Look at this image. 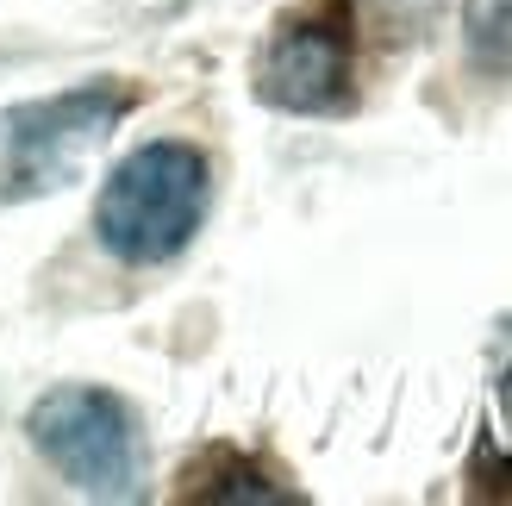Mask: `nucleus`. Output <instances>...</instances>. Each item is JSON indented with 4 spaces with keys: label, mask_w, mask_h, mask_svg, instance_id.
<instances>
[{
    "label": "nucleus",
    "mask_w": 512,
    "mask_h": 506,
    "mask_svg": "<svg viewBox=\"0 0 512 506\" xmlns=\"http://www.w3.org/2000/svg\"><path fill=\"white\" fill-rule=\"evenodd\" d=\"M213 207V169L194 144L182 138H157L138 144L113 163V175L100 182L94 200V238L107 257L150 269L169 263L194 244V232L207 225Z\"/></svg>",
    "instance_id": "1"
},
{
    "label": "nucleus",
    "mask_w": 512,
    "mask_h": 506,
    "mask_svg": "<svg viewBox=\"0 0 512 506\" xmlns=\"http://www.w3.org/2000/svg\"><path fill=\"white\" fill-rule=\"evenodd\" d=\"M25 438L69 488L100 500H132L144 482V432L138 413L113 388L63 382L25 413Z\"/></svg>",
    "instance_id": "2"
},
{
    "label": "nucleus",
    "mask_w": 512,
    "mask_h": 506,
    "mask_svg": "<svg viewBox=\"0 0 512 506\" xmlns=\"http://www.w3.org/2000/svg\"><path fill=\"white\" fill-rule=\"evenodd\" d=\"M125 107H132V94L113 82H88L69 94L7 107L0 113V200L50 194V188L75 182V169L125 119Z\"/></svg>",
    "instance_id": "3"
},
{
    "label": "nucleus",
    "mask_w": 512,
    "mask_h": 506,
    "mask_svg": "<svg viewBox=\"0 0 512 506\" xmlns=\"http://www.w3.org/2000/svg\"><path fill=\"white\" fill-rule=\"evenodd\" d=\"M350 88V19L344 13H300L275 32L256 69V94L281 113H331Z\"/></svg>",
    "instance_id": "4"
},
{
    "label": "nucleus",
    "mask_w": 512,
    "mask_h": 506,
    "mask_svg": "<svg viewBox=\"0 0 512 506\" xmlns=\"http://www.w3.org/2000/svg\"><path fill=\"white\" fill-rule=\"evenodd\" d=\"M469 63L488 75H512V0H463Z\"/></svg>",
    "instance_id": "5"
},
{
    "label": "nucleus",
    "mask_w": 512,
    "mask_h": 506,
    "mask_svg": "<svg viewBox=\"0 0 512 506\" xmlns=\"http://www.w3.org/2000/svg\"><path fill=\"white\" fill-rule=\"evenodd\" d=\"M506 432H512V388H506Z\"/></svg>",
    "instance_id": "6"
}]
</instances>
